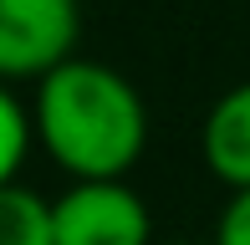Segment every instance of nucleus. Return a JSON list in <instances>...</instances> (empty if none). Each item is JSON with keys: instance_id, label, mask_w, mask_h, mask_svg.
Masks as SVG:
<instances>
[{"instance_id": "6", "label": "nucleus", "mask_w": 250, "mask_h": 245, "mask_svg": "<svg viewBox=\"0 0 250 245\" xmlns=\"http://www.w3.org/2000/svg\"><path fill=\"white\" fill-rule=\"evenodd\" d=\"M31 148H41L31 97H21L16 82H5V92H0V184H16L26 174Z\"/></svg>"}, {"instance_id": "8", "label": "nucleus", "mask_w": 250, "mask_h": 245, "mask_svg": "<svg viewBox=\"0 0 250 245\" xmlns=\"http://www.w3.org/2000/svg\"><path fill=\"white\" fill-rule=\"evenodd\" d=\"M179 245H189V240H179Z\"/></svg>"}, {"instance_id": "1", "label": "nucleus", "mask_w": 250, "mask_h": 245, "mask_svg": "<svg viewBox=\"0 0 250 245\" xmlns=\"http://www.w3.org/2000/svg\"><path fill=\"white\" fill-rule=\"evenodd\" d=\"M41 153L66 179H128L148 148L143 92L107 61L72 57L31 92Z\"/></svg>"}, {"instance_id": "5", "label": "nucleus", "mask_w": 250, "mask_h": 245, "mask_svg": "<svg viewBox=\"0 0 250 245\" xmlns=\"http://www.w3.org/2000/svg\"><path fill=\"white\" fill-rule=\"evenodd\" d=\"M0 245H56L51 199L36 194L26 179L0 184Z\"/></svg>"}, {"instance_id": "2", "label": "nucleus", "mask_w": 250, "mask_h": 245, "mask_svg": "<svg viewBox=\"0 0 250 245\" xmlns=\"http://www.w3.org/2000/svg\"><path fill=\"white\" fill-rule=\"evenodd\" d=\"M82 0H0V77L41 82L77 57Z\"/></svg>"}, {"instance_id": "4", "label": "nucleus", "mask_w": 250, "mask_h": 245, "mask_svg": "<svg viewBox=\"0 0 250 245\" xmlns=\"http://www.w3.org/2000/svg\"><path fill=\"white\" fill-rule=\"evenodd\" d=\"M199 153L225 189H250V77L214 97L199 122Z\"/></svg>"}, {"instance_id": "3", "label": "nucleus", "mask_w": 250, "mask_h": 245, "mask_svg": "<svg viewBox=\"0 0 250 245\" xmlns=\"http://www.w3.org/2000/svg\"><path fill=\"white\" fill-rule=\"evenodd\" d=\"M51 220L56 245H153V215L128 179H72Z\"/></svg>"}, {"instance_id": "7", "label": "nucleus", "mask_w": 250, "mask_h": 245, "mask_svg": "<svg viewBox=\"0 0 250 245\" xmlns=\"http://www.w3.org/2000/svg\"><path fill=\"white\" fill-rule=\"evenodd\" d=\"M209 245H250V189H230Z\"/></svg>"}]
</instances>
